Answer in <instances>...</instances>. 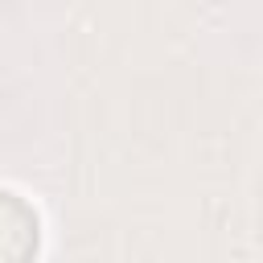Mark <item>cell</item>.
<instances>
[{
	"label": "cell",
	"instance_id": "6da1fadb",
	"mask_svg": "<svg viewBox=\"0 0 263 263\" xmlns=\"http://www.w3.org/2000/svg\"><path fill=\"white\" fill-rule=\"evenodd\" d=\"M37 251V214L8 189H0V259H25Z\"/></svg>",
	"mask_w": 263,
	"mask_h": 263
}]
</instances>
